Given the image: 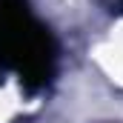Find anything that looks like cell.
<instances>
[{"label": "cell", "instance_id": "6da1fadb", "mask_svg": "<svg viewBox=\"0 0 123 123\" xmlns=\"http://www.w3.org/2000/svg\"><path fill=\"white\" fill-rule=\"evenodd\" d=\"M26 23H29V12L23 0H0V40Z\"/></svg>", "mask_w": 123, "mask_h": 123}]
</instances>
